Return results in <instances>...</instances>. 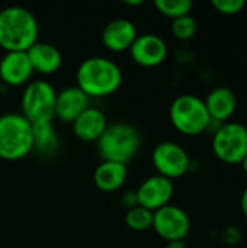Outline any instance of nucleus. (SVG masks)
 <instances>
[{
	"label": "nucleus",
	"instance_id": "nucleus-22",
	"mask_svg": "<svg viewBox=\"0 0 247 248\" xmlns=\"http://www.w3.org/2000/svg\"><path fill=\"white\" fill-rule=\"evenodd\" d=\"M170 31H172V35L176 39L189 41L197 35L198 23H197L195 17H192L191 15H186V16H182V17L173 19L172 25H170Z\"/></svg>",
	"mask_w": 247,
	"mask_h": 248
},
{
	"label": "nucleus",
	"instance_id": "nucleus-16",
	"mask_svg": "<svg viewBox=\"0 0 247 248\" xmlns=\"http://www.w3.org/2000/svg\"><path fill=\"white\" fill-rule=\"evenodd\" d=\"M26 54L33 68V73L49 76L61 68L63 55L60 49L52 44L38 41L26 51Z\"/></svg>",
	"mask_w": 247,
	"mask_h": 248
},
{
	"label": "nucleus",
	"instance_id": "nucleus-2",
	"mask_svg": "<svg viewBox=\"0 0 247 248\" xmlns=\"http://www.w3.org/2000/svg\"><path fill=\"white\" fill-rule=\"evenodd\" d=\"M38 20L26 7L9 6L0 10V48L6 52H26L38 42Z\"/></svg>",
	"mask_w": 247,
	"mask_h": 248
},
{
	"label": "nucleus",
	"instance_id": "nucleus-11",
	"mask_svg": "<svg viewBox=\"0 0 247 248\" xmlns=\"http://www.w3.org/2000/svg\"><path fill=\"white\" fill-rule=\"evenodd\" d=\"M135 192L138 205L154 212L170 203L175 193V186L172 180L159 174H153L147 177Z\"/></svg>",
	"mask_w": 247,
	"mask_h": 248
},
{
	"label": "nucleus",
	"instance_id": "nucleus-21",
	"mask_svg": "<svg viewBox=\"0 0 247 248\" xmlns=\"http://www.w3.org/2000/svg\"><path fill=\"white\" fill-rule=\"evenodd\" d=\"M125 224L132 231H147L153 227V211L138 205L137 208L127 211Z\"/></svg>",
	"mask_w": 247,
	"mask_h": 248
},
{
	"label": "nucleus",
	"instance_id": "nucleus-7",
	"mask_svg": "<svg viewBox=\"0 0 247 248\" xmlns=\"http://www.w3.org/2000/svg\"><path fill=\"white\" fill-rule=\"evenodd\" d=\"M213 151L227 164H240L247 154V126L240 122H224L213 135Z\"/></svg>",
	"mask_w": 247,
	"mask_h": 248
},
{
	"label": "nucleus",
	"instance_id": "nucleus-10",
	"mask_svg": "<svg viewBox=\"0 0 247 248\" xmlns=\"http://www.w3.org/2000/svg\"><path fill=\"white\" fill-rule=\"evenodd\" d=\"M167 44L156 33L138 35L130 48V55L140 67L151 68L160 65L167 58Z\"/></svg>",
	"mask_w": 247,
	"mask_h": 248
},
{
	"label": "nucleus",
	"instance_id": "nucleus-18",
	"mask_svg": "<svg viewBox=\"0 0 247 248\" xmlns=\"http://www.w3.org/2000/svg\"><path fill=\"white\" fill-rule=\"evenodd\" d=\"M127 166L114 161H102L93 173L95 186L105 193L119 190L127 180Z\"/></svg>",
	"mask_w": 247,
	"mask_h": 248
},
{
	"label": "nucleus",
	"instance_id": "nucleus-12",
	"mask_svg": "<svg viewBox=\"0 0 247 248\" xmlns=\"http://www.w3.org/2000/svg\"><path fill=\"white\" fill-rule=\"evenodd\" d=\"M33 76V68L25 51L4 52L0 58V81L9 87L26 86Z\"/></svg>",
	"mask_w": 247,
	"mask_h": 248
},
{
	"label": "nucleus",
	"instance_id": "nucleus-19",
	"mask_svg": "<svg viewBox=\"0 0 247 248\" xmlns=\"http://www.w3.org/2000/svg\"><path fill=\"white\" fill-rule=\"evenodd\" d=\"M32 140L33 148L41 157H52L58 150V137L52 126V122H35L32 124Z\"/></svg>",
	"mask_w": 247,
	"mask_h": 248
},
{
	"label": "nucleus",
	"instance_id": "nucleus-8",
	"mask_svg": "<svg viewBox=\"0 0 247 248\" xmlns=\"http://www.w3.org/2000/svg\"><path fill=\"white\" fill-rule=\"evenodd\" d=\"M151 161L157 174L169 180L185 176L191 169V158L186 150L170 141L160 142L154 147Z\"/></svg>",
	"mask_w": 247,
	"mask_h": 248
},
{
	"label": "nucleus",
	"instance_id": "nucleus-23",
	"mask_svg": "<svg viewBox=\"0 0 247 248\" xmlns=\"http://www.w3.org/2000/svg\"><path fill=\"white\" fill-rule=\"evenodd\" d=\"M211 4L221 15L233 16V15L240 13L245 9L246 1L245 0H213Z\"/></svg>",
	"mask_w": 247,
	"mask_h": 248
},
{
	"label": "nucleus",
	"instance_id": "nucleus-17",
	"mask_svg": "<svg viewBox=\"0 0 247 248\" xmlns=\"http://www.w3.org/2000/svg\"><path fill=\"white\" fill-rule=\"evenodd\" d=\"M204 103L207 106L211 121H215L220 124L229 122V119L233 116L237 108V99H236L234 92L224 86L213 89L208 93Z\"/></svg>",
	"mask_w": 247,
	"mask_h": 248
},
{
	"label": "nucleus",
	"instance_id": "nucleus-3",
	"mask_svg": "<svg viewBox=\"0 0 247 248\" xmlns=\"http://www.w3.org/2000/svg\"><path fill=\"white\" fill-rule=\"evenodd\" d=\"M96 145L102 161H114L127 166L140 151L141 135L134 125L122 122L112 124L108 125Z\"/></svg>",
	"mask_w": 247,
	"mask_h": 248
},
{
	"label": "nucleus",
	"instance_id": "nucleus-24",
	"mask_svg": "<svg viewBox=\"0 0 247 248\" xmlns=\"http://www.w3.org/2000/svg\"><path fill=\"white\" fill-rule=\"evenodd\" d=\"M121 205H122L127 211L137 208V206H138L137 192H135V190H128V192H125V193L121 196Z\"/></svg>",
	"mask_w": 247,
	"mask_h": 248
},
{
	"label": "nucleus",
	"instance_id": "nucleus-28",
	"mask_svg": "<svg viewBox=\"0 0 247 248\" xmlns=\"http://www.w3.org/2000/svg\"><path fill=\"white\" fill-rule=\"evenodd\" d=\"M240 166H242V169H243V171H245V174L247 176V154L246 157L242 160V163H240Z\"/></svg>",
	"mask_w": 247,
	"mask_h": 248
},
{
	"label": "nucleus",
	"instance_id": "nucleus-20",
	"mask_svg": "<svg viewBox=\"0 0 247 248\" xmlns=\"http://www.w3.org/2000/svg\"><path fill=\"white\" fill-rule=\"evenodd\" d=\"M154 6L159 10V13L173 20V19L191 15L194 4L191 0H156Z\"/></svg>",
	"mask_w": 247,
	"mask_h": 248
},
{
	"label": "nucleus",
	"instance_id": "nucleus-25",
	"mask_svg": "<svg viewBox=\"0 0 247 248\" xmlns=\"http://www.w3.org/2000/svg\"><path fill=\"white\" fill-rule=\"evenodd\" d=\"M240 208H242L243 215L247 218V186L245 187V190L242 193V198H240Z\"/></svg>",
	"mask_w": 247,
	"mask_h": 248
},
{
	"label": "nucleus",
	"instance_id": "nucleus-14",
	"mask_svg": "<svg viewBox=\"0 0 247 248\" xmlns=\"http://www.w3.org/2000/svg\"><path fill=\"white\" fill-rule=\"evenodd\" d=\"M89 103L90 99L77 86L66 87L57 93L54 118H58L67 124H73L74 119L90 106Z\"/></svg>",
	"mask_w": 247,
	"mask_h": 248
},
{
	"label": "nucleus",
	"instance_id": "nucleus-1",
	"mask_svg": "<svg viewBox=\"0 0 247 248\" xmlns=\"http://www.w3.org/2000/svg\"><path fill=\"white\" fill-rule=\"evenodd\" d=\"M121 67L106 57H89L76 71V86L89 97H106L122 84Z\"/></svg>",
	"mask_w": 247,
	"mask_h": 248
},
{
	"label": "nucleus",
	"instance_id": "nucleus-5",
	"mask_svg": "<svg viewBox=\"0 0 247 248\" xmlns=\"http://www.w3.org/2000/svg\"><path fill=\"white\" fill-rule=\"evenodd\" d=\"M169 118L173 128L188 137L207 132L211 122L204 100L195 94L178 96L170 105Z\"/></svg>",
	"mask_w": 247,
	"mask_h": 248
},
{
	"label": "nucleus",
	"instance_id": "nucleus-9",
	"mask_svg": "<svg viewBox=\"0 0 247 248\" xmlns=\"http://www.w3.org/2000/svg\"><path fill=\"white\" fill-rule=\"evenodd\" d=\"M151 228L166 243L183 241L191 231V219L182 208L169 203L153 212Z\"/></svg>",
	"mask_w": 247,
	"mask_h": 248
},
{
	"label": "nucleus",
	"instance_id": "nucleus-27",
	"mask_svg": "<svg viewBox=\"0 0 247 248\" xmlns=\"http://www.w3.org/2000/svg\"><path fill=\"white\" fill-rule=\"evenodd\" d=\"M124 3L127 6H141L143 4V0H125Z\"/></svg>",
	"mask_w": 247,
	"mask_h": 248
},
{
	"label": "nucleus",
	"instance_id": "nucleus-15",
	"mask_svg": "<svg viewBox=\"0 0 247 248\" xmlns=\"http://www.w3.org/2000/svg\"><path fill=\"white\" fill-rule=\"evenodd\" d=\"M71 125L77 140L83 142H98V140L108 128V119L100 109L89 106L74 119Z\"/></svg>",
	"mask_w": 247,
	"mask_h": 248
},
{
	"label": "nucleus",
	"instance_id": "nucleus-13",
	"mask_svg": "<svg viewBox=\"0 0 247 248\" xmlns=\"http://www.w3.org/2000/svg\"><path fill=\"white\" fill-rule=\"evenodd\" d=\"M138 36L135 25L125 17L111 20L102 31V44L111 52L130 51L135 38Z\"/></svg>",
	"mask_w": 247,
	"mask_h": 248
},
{
	"label": "nucleus",
	"instance_id": "nucleus-26",
	"mask_svg": "<svg viewBox=\"0 0 247 248\" xmlns=\"http://www.w3.org/2000/svg\"><path fill=\"white\" fill-rule=\"evenodd\" d=\"M165 248H186V244L183 241H170L165 246Z\"/></svg>",
	"mask_w": 247,
	"mask_h": 248
},
{
	"label": "nucleus",
	"instance_id": "nucleus-6",
	"mask_svg": "<svg viewBox=\"0 0 247 248\" xmlns=\"http://www.w3.org/2000/svg\"><path fill=\"white\" fill-rule=\"evenodd\" d=\"M57 92L45 80L29 81L22 93V115L31 122H52L55 113Z\"/></svg>",
	"mask_w": 247,
	"mask_h": 248
},
{
	"label": "nucleus",
	"instance_id": "nucleus-4",
	"mask_svg": "<svg viewBox=\"0 0 247 248\" xmlns=\"http://www.w3.org/2000/svg\"><path fill=\"white\" fill-rule=\"evenodd\" d=\"M33 148L32 124L22 113L0 116V158L16 161L26 157Z\"/></svg>",
	"mask_w": 247,
	"mask_h": 248
}]
</instances>
